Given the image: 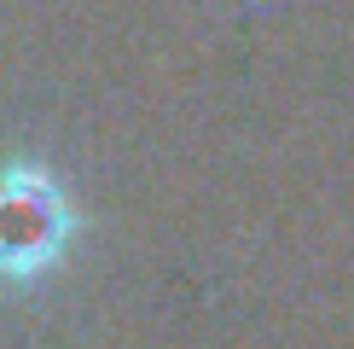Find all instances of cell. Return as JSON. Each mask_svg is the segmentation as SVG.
Masks as SVG:
<instances>
[{
  "label": "cell",
  "instance_id": "obj_1",
  "mask_svg": "<svg viewBox=\"0 0 354 349\" xmlns=\"http://www.w3.org/2000/svg\"><path fill=\"white\" fill-rule=\"evenodd\" d=\"M64 198L41 169L0 174V274H35L64 244Z\"/></svg>",
  "mask_w": 354,
  "mask_h": 349
}]
</instances>
